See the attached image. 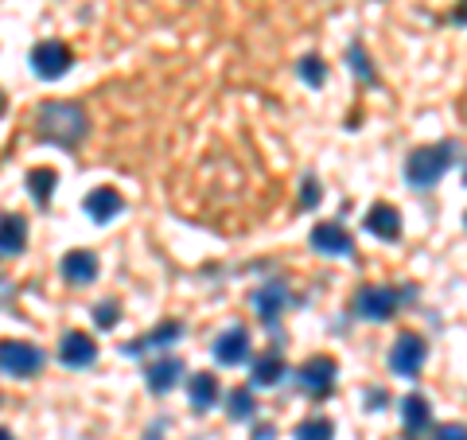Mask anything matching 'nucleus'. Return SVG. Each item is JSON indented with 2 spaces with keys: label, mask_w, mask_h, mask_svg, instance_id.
I'll use <instances>...</instances> for the list:
<instances>
[{
  "label": "nucleus",
  "mask_w": 467,
  "mask_h": 440,
  "mask_svg": "<svg viewBox=\"0 0 467 440\" xmlns=\"http://www.w3.org/2000/svg\"><path fill=\"white\" fill-rule=\"evenodd\" d=\"M36 129L43 141L58 144V149H78L90 133V117L78 101H43L36 110Z\"/></svg>",
  "instance_id": "nucleus-1"
},
{
  "label": "nucleus",
  "mask_w": 467,
  "mask_h": 440,
  "mask_svg": "<svg viewBox=\"0 0 467 440\" xmlns=\"http://www.w3.org/2000/svg\"><path fill=\"white\" fill-rule=\"evenodd\" d=\"M460 144L456 141H441V144H425V149H413L405 160V180L417 192H432L436 183L444 180V172L456 164Z\"/></svg>",
  "instance_id": "nucleus-2"
},
{
  "label": "nucleus",
  "mask_w": 467,
  "mask_h": 440,
  "mask_svg": "<svg viewBox=\"0 0 467 440\" xmlns=\"http://www.w3.org/2000/svg\"><path fill=\"white\" fill-rule=\"evenodd\" d=\"M47 355L36 347V343H24V340H5L0 343V374H12V378H32L43 371Z\"/></svg>",
  "instance_id": "nucleus-3"
},
{
  "label": "nucleus",
  "mask_w": 467,
  "mask_h": 440,
  "mask_svg": "<svg viewBox=\"0 0 467 440\" xmlns=\"http://www.w3.org/2000/svg\"><path fill=\"white\" fill-rule=\"evenodd\" d=\"M335 374H339V362L331 355H312L308 362L296 366V386L308 393V398H327L335 390Z\"/></svg>",
  "instance_id": "nucleus-4"
},
{
  "label": "nucleus",
  "mask_w": 467,
  "mask_h": 440,
  "mask_svg": "<svg viewBox=\"0 0 467 440\" xmlns=\"http://www.w3.org/2000/svg\"><path fill=\"white\" fill-rule=\"evenodd\" d=\"M70 67H75V55H70V47H67L63 39H43V43H36V47H32V70H36V79L55 82V79H63Z\"/></svg>",
  "instance_id": "nucleus-5"
},
{
  "label": "nucleus",
  "mask_w": 467,
  "mask_h": 440,
  "mask_svg": "<svg viewBox=\"0 0 467 440\" xmlns=\"http://www.w3.org/2000/svg\"><path fill=\"white\" fill-rule=\"evenodd\" d=\"M425 355H429V343L417 331H401L389 347V371L398 378H413L425 366Z\"/></svg>",
  "instance_id": "nucleus-6"
},
{
  "label": "nucleus",
  "mask_w": 467,
  "mask_h": 440,
  "mask_svg": "<svg viewBox=\"0 0 467 440\" xmlns=\"http://www.w3.org/2000/svg\"><path fill=\"white\" fill-rule=\"evenodd\" d=\"M401 297H405V292H398V288L367 285V288L355 292V312H358L362 320H374V324H378V320H389L393 312H398Z\"/></svg>",
  "instance_id": "nucleus-7"
},
{
  "label": "nucleus",
  "mask_w": 467,
  "mask_h": 440,
  "mask_svg": "<svg viewBox=\"0 0 467 440\" xmlns=\"http://www.w3.org/2000/svg\"><path fill=\"white\" fill-rule=\"evenodd\" d=\"M58 362L67 366V371H86V366L98 362V343L94 335L86 331H67L63 343H58Z\"/></svg>",
  "instance_id": "nucleus-8"
},
{
  "label": "nucleus",
  "mask_w": 467,
  "mask_h": 440,
  "mask_svg": "<svg viewBox=\"0 0 467 440\" xmlns=\"http://www.w3.org/2000/svg\"><path fill=\"white\" fill-rule=\"evenodd\" d=\"M58 273H63V281L67 285H94L98 281V273H101V266H98V254L94 249H70V254L58 261Z\"/></svg>",
  "instance_id": "nucleus-9"
},
{
  "label": "nucleus",
  "mask_w": 467,
  "mask_h": 440,
  "mask_svg": "<svg viewBox=\"0 0 467 440\" xmlns=\"http://www.w3.org/2000/svg\"><path fill=\"white\" fill-rule=\"evenodd\" d=\"M214 359L223 362V366H242V362H250V331H245L242 324L226 328V331L214 340Z\"/></svg>",
  "instance_id": "nucleus-10"
},
{
  "label": "nucleus",
  "mask_w": 467,
  "mask_h": 440,
  "mask_svg": "<svg viewBox=\"0 0 467 440\" xmlns=\"http://www.w3.org/2000/svg\"><path fill=\"white\" fill-rule=\"evenodd\" d=\"M82 211L90 215V223L106 226V223H113V218L125 211V199H121V192H117V187H94V192L86 195Z\"/></svg>",
  "instance_id": "nucleus-11"
},
{
  "label": "nucleus",
  "mask_w": 467,
  "mask_h": 440,
  "mask_svg": "<svg viewBox=\"0 0 467 440\" xmlns=\"http://www.w3.org/2000/svg\"><path fill=\"white\" fill-rule=\"evenodd\" d=\"M312 246L319 254H331V257H350L355 254V238H350V230L343 223H319L312 230Z\"/></svg>",
  "instance_id": "nucleus-12"
},
{
  "label": "nucleus",
  "mask_w": 467,
  "mask_h": 440,
  "mask_svg": "<svg viewBox=\"0 0 467 440\" xmlns=\"http://www.w3.org/2000/svg\"><path fill=\"white\" fill-rule=\"evenodd\" d=\"M362 226L382 242H398L401 238V211L389 207V203H374V207L367 211V218H362Z\"/></svg>",
  "instance_id": "nucleus-13"
},
{
  "label": "nucleus",
  "mask_w": 467,
  "mask_h": 440,
  "mask_svg": "<svg viewBox=\"0 0 467 440\" xmlns=\"http://www.w3.org/2000/svg\"><path fill=\"white\" fill-rule=\"evenodd\" d=\"M180 374H183V362L164 355V359H156V362L144 366V386H149L152 393H168V390L180 386Z\"/></svg>",
  "instance_id": "nucleus-14"
},
{
  "label": "nucleus",
  "mask_w": 467,
  "mask_h": 440,
  "mask_svg": "<svg viewBox=\"0 0 467 440\" xmlns=\"http://www.w3.org/2000/svg\"><path fill=\"white\" fill-rule=\"evenodd\" d=\"M180 335H183V324H175V320H168V324L152 328L149 335H140V340L125 343V355H149V351H164V347H171L175 340H180Z\"/></svg>",
  "instance_id": "nucleus-15"
},
{
  "label": "nucleus",
  "mask_w": 467,
  "mask_h": 440,
  "mask_svg": "<svg viewBox=\"0 0 467 440\" xmlns=\"http://www.w3.org/2000/svg\"><path fill=\"white\" fill-rule=\"evenodd\" d=\"M27 249V218L5 215L0 218V257H16Z\"/></svg>",
  "instance_id": "nucleus-16"
},
{
  "label": "nucleus",
  "mask_w": 467,
  "mask_h": 440,
  "mask_svg": "<svg viewBox=\"0 0 467 440\" xmlns=\"http://www.w3.org/2000/svg\"><path fill=\"white\" fill-rule=\"evenodd\" d=\"M288 300H292V297H288V288H285L281 281H273V285H265V288L254 292V308H257V316L265 320L269 328L276 324V320H281V308H285Z\"/></svg>",
  "instance_id": "nucleus-17"
},
{
  "label": "nucleus",
  "mask_w": 467,
  "mask_h": 440,
  "mask_svg": "<svg viewBox=\"0 0 467 440\" xmlns=\"http://www.w3.org/2000/svg\"><path fill=\"white\" fill-rule=\"evenodd\" d=\"M401 421H405V436H420V433H425L429 421H432L429 398H420V393H405V398H401Z\"/></svg>",
  "instance_id": "nucleus-18"
},
{
  "label": "nucleus",
  "mask_w": 467,
  "mask_h": 440,
  "mask_svg": "<svg viewBox=\"0 0 467 440\" xmlns=\"http://www.w3.org/2000/svg\"><path fill=\"white\" fill-rule=\"evenodd\" d=\"M281 378H285V355L281 351H269L265 359L254 362V378H250L254 390H269V386L281 382Z\"/></svg>",
  "instance_id": "nucleus-19"
},
{
  "label": "nucleus",
  "mask_w": 467,
  "mask_h": 440,
  "mask_svg": "<svg viewBox=\"0 0 467 440\" xmlns=\"http://www.w3.org/2000/svg\"><path fill=\"white\" fill-rule=\"evenodd\" d=\"M187 393H192V405L199 414H207V409L218 402V378L211 371H199L192 382H187Z\"/></svg>",
  "instance_id": "nucleus-20"
},
{
  "label": "nucleus",
  "mask_w": 467,
  "mask_h": 440,
  "mask_svg": "<svg viewBox=\"0 0 467 440\" xmlns=\"http://www.w3.org/2000/svg\"><path fill=\"white\" fill-rule=\"evenodd\" d=\"M55 183H58V175H55L51 168H32V172H27V192H32V199H36V207H43V211H47V207H51Z\"/></svg>",
  "instance_id": "nucleus-21"
},
{
  "label": "nucleus",
  "mask_w": 467,
  "mask_h": 440,
  "mask_svg": "<svg viewBox=\"0 0 467 440\" xmlns=\"http://www.w3.org/2000/svg\"><path fill=\"white\" fill-rule=\"evenodd\" d=\"M226 414L230 421H250L254 417V390H234L230 398H226Z\"/></svg>",
  "instance_id": "nucleus-22"
},
{
  "label": "nucleus",
  "mask_w": 467,
  "mask_h": 440,
  "mask_svg": "<svg viewBox=\"0 0 467 440\" xmlns=\"http://www.w3.org/2000/svg\"><path fill=\"white\" fill-rule=\"evenodd\" d=\"M296 75H300L304 82H308V86H312V90H319V86H324V82H327V67H324V63H319V55H304V58H300V63H296Z\"/></svg>",
  "instance_id": "nucleus-23"
},
{
  "label": "nucleus",
  "mask_w": 467,
  "mask_h": 440,
  "mask_svg": "<svg viewBox=\"0 0 467 440\" xmlns=\"http://www.w3.org/2000/svg\"><path fill=\"white\" fill-rule=\"evenodd\" d=\"M347 63H350V70H355L362 82H370V86L378 82V75H374V67H370L367 47H362V43H350V47H347Z\"/></svg>",
  "instance_id": "nucleus-24"
},
{
  "label": "nucleus",
  "mask_w": 467,
  "mask_h": 440,
  "mask_svg": "<svg viewBox=\"0 0 467 440\" xmlns=\"http://www.w3.org/2000/svg\"><path fill=\"white\" fill-rule=\"evenodd\" d=\"M331 436H335V424L327 417H312L296 424V440H331Z\"/></svg>",
  "instance_id": "nucleus-25"
},
{
  "label": "nucleus",
  "mask_w": 467,
  "mask_h": 440,
  "mask_svg": "<svg viewBox=\"0 0 467 440\" xmlns=\"http://www.w3.org/2000/svg\"><path fill=\"white\" fill-rule=\"evenodd\" d=\"M117 312H121V308H117L113 300H101V304L94 308V324H98L101 331H109V328L117 324V320H121V316H117Z\"/></svg>",
  "instance_id": "nucleus-26"
},
{
  "label": "nucleus",
  "mask_w": 467,
  "mask_h": 440,
  "mask_svg": "<svg viewBox=\"0 0 467 440\" xmlns=\"http://www.w3.org/2000/svg\"><path fill=\"white\" fill-rule=\"evenodd\" d=\"M319 203V183L316 175H304V207H316Z\"/></svg>",
  "instance_id": "nucleus-27"
},
{
  "label": "nucleus",
  "mask_w": 467,
  "mask_h": 440,
  "mask_svg": "<svg viewBox=\"0 0 467 440\" xmlns=\"http://www.w3.org/2000/svg\"><path fill=\"white\" fill-rule=\"evenodd\" d=\"M436 440H463V424H441Z\"/></svg>",
  "instance_id": "nucleus-28"
},
{
  "label": "nucleus",
  "mask_w": 467,
  "mask_h": 440,
  "mask_svg": "<svg viewBox=\"0 0 467 440\" xmlns=\"http://www.w3.org/2000/svg\"><path fill=\"white\" fill-rule=\"evenodd\" d=\"M273 436H276L273 424H257V429H254V440H273Z\"/></svg>",
  "instance_id": "nucleus-29"
},
{
  "label": "nucleus",
  "mask_w": 467,
  "mask_h": 440,
  "mask_svg": "<svg viewBox=\"0 0 467 440\" xmlns=\"http://www.w3.org/2000/svg\"><path fill=\"white\" fill-rule=\"evenodd\" d=\"M0 440H16V436H12L8 429H0Z\"/></svg>",
  "instance_id": "nucleus-30"
},
{
  "label": "nucleus",
  "mask_w": 467,
  "mask_h": 440,
  "mask_svg": "<svg viewBox=\"0 0 467 440\" xmlns=\"http://www.w3.org/2000/svg\"><path fill=\"white\" fill-rule=\"evenodd\" d=\"M0 113H5V101H0Z\"/></svg>",
  "instance_id": "nucleus-31"
}]
</instances>
